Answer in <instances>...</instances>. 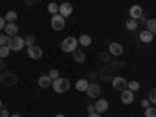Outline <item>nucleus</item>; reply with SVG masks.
Returning a JSON list of instances; mask_svg holds the SVG:
<instances>
[{
  "label": "nucleus",
  "instance_id": "22",
  "mask_svg": "<svg viewBox=\"0 0 156 117\" xmlns=\"http://www.w3.org/2000/svg\"><path fill=\"white\" fill-rule=\"evenodd\" d=\"M147 30L148 31H151L153 34H156V19H148V22H147Z\"/></svg>",
  "mask_w": 156,
  "mask_h": 117
},
{
  "label": "nucleus",
  "instance_id": "6",
  "mask_svg": "<svg viewBox=\"0 0 156 117\" xmlns=\"http://www.w3.org/2000/svg\"><path fill=\"white\" fill-rule=\"evenodd\" d=\"M111 84H112V87L115 89V90H125V89H128V81L125 80L123 76H114L112 80H111Z\"/></svg>",
  "mask_w": 156,
  "mask_h": 117
},
{
  "label": "nucleus",
  "instance_id": "30",
  "mask_svg": "<svg viewBox=\"0 0 156 117\" xmlns=\"http://www.w3.org/2000/svg\"><path fill=\"white\" fill-rule=\"evenodd\" d=\"M48 76L51 78V81H53V80H56V78H59V70H56V69L50 70V72H48Z\"/></svg>",
  "mask_w": 156,
  "mask_h": 117
},
{
  "label": "nucleus",
  "instance_id": "37",
  "mask_svg": "<svg viewBox=\"0 0 156 117\" xmlns=\"http://www.w3.org/2000/svg\"><path fill=\"white\" fill-rule=\"evenodd\" d=\"M37 0H25V5H34Z\"/></svg>",
  "mask_w": 156,
  "mask_h": 117
},
{
  "label": "nucleus",
  "instance_id": "8",
  "mask_svg": "<svg viewBox=\"0 0 156 117\" xmlns=\"http://www.w3.org/2000/svg\"><path fill=\"white\" fill-rule=\"evenodd\" d=\"M86 94H87V97H90V98H98L100 94H101L100 84H97V83H89V86H87V89H86Z\"/></svg>",
  "mask_w": 156,
  "mask_h": 117
},
{
  "label": "nucleus",
  "instance_id": "3",
  "mask_svg": "<svg viewBox=\"0 0 156 117\" xmlns=\"http://www.w3.org/2000/svg\"><path fill=\"white\" fill-rule=\"evenodd\" d=\"M76 48H78V41L73 36H67L66 39L61 41V50L66 51V53H72V51H75Z\"/></svg>",
  "mask_w": 156,
  "mask_h": 117
},
{
  "label": "nucleus",
  "instance_id": "29",
  "mask_svg": "<svg viewBox=\"0 0 156 117\" xmlns=\"http://www.w3.org/2000/svg\"><path fill=\"white\" fill-rule=\"evenodd\" d=\"M8 41H9V36H8V34H0V47L6 45Z\"/></svg>",
  "mask_w": 156,
  "mask_h": 117
},
{
  "label": "nucleus",
  "instance_id": "34",
  "mask_svg": "<svg viewBox=\"0 0 156 117\" xmlns=\"http://www.w3.org/2000/svg\"><path fill=\"white\" fill-rule=\"evenodd\" d=\"M0 117H9V112H8V111L3 108L2 111H0Z\"/></svg>",
  "mask_w": 156,
  "mask_h": 117
},
{
  "label": "nucleus",
  "instance_id": "41",
  "mask_svg": "<svg viewBox=\"0 0 156 117\" xmlns=\"http://www.w3.org/2000/svg\"><path fill=\"white\" fill-rule=\"evenodd\" d=\"M0 109H3V101L0 100Z\"/></svg>",
  "mask_w": 156,
  "mask_h": 117
},
{
  "label": "nucleus",
  "instance_id": "10",
  "mask_svg": "<svg viewBox=\"0 0 156 117\" xmlns=\"http://www.w3.org/2000/svg\"><path fill=\"white\" fill-rule=\"evenodd\" d=\"M120 100H122L123 105H131V103L134 101V92H133V90H129V89L122 90V94H120Z\"/></svg>",
  "mask_w": 156,
  "mask_h": 117
},
{
  "label": "nucleus",
  "instance_id": "38",
  "mask_svg": "<svg viewBox=\"0 0 156 117\" xmlns=\"http://www.w3.org/2000/svg\"><path fill=\"white\" fill-rule=\"evenodd\" d=\"M87 117H101V114H98V112H90Z\"/></svg>",
  "mask_w": 156,
  "mask_h": 117
},
{
  "label": "nucleus",
  "instance_id": "2",
  "mask_svg": "<svg viewBox=\"0 0 156 117\" xmlns=\"http://www.w3.org/2000/svg\"><path fill=\"white\" fill-rule=\"evenodd\" d=\"M51 87H53V90L56 94H62V92H67V90L70 89V81L67 80V78H56V80H53V83H51Z\"/></svg>",
  "mask_w": 156,
  "mask_h": 117
},
{
  "label": "nucleus",
  "instance_id": "24",
  "mask_svg": "<svg viewBox=\"0 0 156 117\" xmlns=\"http://www.w3.org/2000/svg\"><path fill=\"white\" fill-rule=\"evenodd\" d=\"M34 41H36V37L33 34H28L27 37H25V47H31L34 45Z\"/></svg>",
  "mask_w": 156,
  "mask_h": 117
},
{
  "label": "nucleus",
  "instance_id": "31",
  "mask_svg": "<svg viewBox=\"0 0 156 117\" xmlns=\"http://www.w3.org/2000/svg\"><path fill=\"white\" fill-rule=\"evenodd\" d=\"M100 59L103 62H108L109 61V53H103V51H101V53H100Z\"/></svg>",
  "mask_w": 156,
  "mask_h": 117
},
{
  "label": "nucleus",
  "instance_id": "4",
  "mask_svg": "<svg viewBox=\"0 0 156 117\" xmlns=\"http://www.w3.org/2000/svg\"><path fill=\"white\" fill-rule=\"evenodd\" d=\"M6 45L9 47L11 51H20L25 47V39L20 37V36H12V37H9V41H8Z\"/></svg>",
  "mask_w": 156,
  "mask_h": 117
},
{
  "label": "nucleus",
  "instance_id": "12",
  "mask_svg": "<svg viewBox=\"0 0 156 117\" xmlns=\"http://www.w3.org/2000/svg\"><path fill=\"white\" fill-rule=\"evenodd\" d=\"M3 30H5V34H8L9 37L16 36V34L19 33V27H17L16 22H6V25H5Z\"/></svg>",
  "mask_w": 156,
  "mask_h": 117
},
{
  "label": "nucleus",
  "instance_id": "5",
  "mask_svg": "<svg viewBox=\"0 0 156 117\" xmlns=\"http://www.w3.org/2000/svg\"><path fill=\"white\" fill-rule=\"evenodd\" d=\"M50 25L55 31H61L64 27H66V19H64L61 14H55V16H51Z\"/></svg>",
  "mask_w": 156,
  "mask_h": 117
},
{
  "label": "nucleus",
  "instance_id": "1",
  "mask_svg": "<svg viewBox=\"0 0 156 117\" xmlns=\"http://www.w3.org/2000/svg\"><path fill=\"white\" fill-rule=\"evenodd\" d=\"M17 81H19V78L14 72H11V70H2L0 72V83L3 86H6V87L14 86V84H17Z\"/></svg>",
  "mask_w": 156,
  "mask_h": 117
},
{
  "label": "nucleus",
  "instance_id": "36",
  "mask_svg": "<svg viewBox=\"0 0 156 117\" xmlns=\"http://www.w3.org/2000/svg\"><path fill=\"white\" fill-rule=\"evenodd\" d=\"M5 69V61H3V58H0V70H3Z\"/></svg>",
  "mask_w": 156,
  "mask_h": 117
},
{
  "label": "nucleus",
  "instance_id": "9",
  "mask_svg": "<svg viewBox=\"0 0 156 117\" xmlns=\"http://www.w3.org/2000/svg\"><path fill=\"white\" fill-rule=\"evenodd\" d=\"M95 112H98V114H105L108 109H109V101L106 100V98H98L97 101H95Z\"/></svg>",
  "mask_w": 156,
  "mask_h": 117
},
{
  "label": "nucleus",
  "instance_id": "17",
  "mask_svg": "<svg viewBox=\"0 0 156 117\" xmlns=\"http://www.w3.org/2000/svg\"><path fill=\"white\" fill-rule=\"evenodd\" d=\"M153 33L151 31H148V30H144V31H140V34H139V39H140V42H145V44H148V42H151L153 41Z\"/></svg>",
  "mask_w": 156,
  "mask_h": 117
},
{
  "label": "nucleus",
  "instance_id": "25",
  "mask_svg": "<svg viewBox=\"0 0 156 117\" xmlns=\"http://www.w3.org/2000/svg\"><path fill=\"white\" fill-rule=\"evenodd\" d=\"M9 51H11V50H9V47H8V45L0 47V58H3V59H5V58L9 55Z\"/></svg>",
  "mask_w": 156,
  "mask_h": 117
},
{
  "label": "nucleus",
  "instance_id": "19",
  "mask_svg": "<svg viewBox=\"0 0 156 117\" xmlns=\"http://www.w3.org/2000/svg\"><path fill=\"white\" fill-rule=\"evenodd\" d=\"M78 44L83 45V47H89L90 44H92V37H90L89 34H81L80 37H78Z\"/></svg>",
  "mask_w": 156,
  "mask_h": 117
},
{
  "label": "nucleus",
  "instance_id": "39",
  "mask_svg": "<svg viewBox=\"0 0 156 117\" xmlns=\"http://www.w3.org/2000/svg\"><path fill=\"white\" fill-rule=\"evenodd\" d=\"M147 22H148V19H147L145 16H142V17H140V23H147Z\"/></svg>",
  "mask_w": 156,
  "mask_h": 117
},
{
  "label": "nucleus",
  "instance_id": "35",
  "mask_svg": "<svg viewBox=\"0 0 156 117\" xmlns=\"http://www.w3.org/2000/svg\"><path fill=\"white\" fill-rule=\"evenodd\" d=\"M87 112H89V114H90V112H95V106H94V105H89V106H87Z\"/></svg>",
  "mask_w": 156,
  "mask_h": 117
},
{
  "label": "nucleus",
  "instance_id": "21",
  "mask_svg": "<svg viewBox=\"0 0 156 117\" xmlns=\"http://www.w3.org/2000/svg\"><path fill=\"white\" fill-rule=\"evenodd\" d=\"M5 20L6 22H16L17 20V12L16 11H8L5 14Z\"/></svg>",
  "mask_w": 156,
  "mask_h": 117
},
{
  "label": "nucleus",
  "instance_id": "28",
  "mask_svg": "<svg viewBox=\"0 0 156 117\" xmlns=\"http://www.w3.org/2000/svg\"><path fill=\"white\" fill-rule=\"evenodd\" d=\"M145 117H156V108L154 106L145 108Z\"/></svg>",
  "mask_w": 156,
  "mask_h": 117
},
{
  "label": "nucleus",
  "instance_id": "33",
  "mask_svg": "<svg viewBox=\"0 0 156 117\" xmlns=\"http://www.w3.org/2000/svg\"><path fill=\"white\" fill-rule=\"evenodd\" d=\"M5 25H6V20H5V17H2V16H0V30H3V28H5Z\"/></svg>",
  "mask_w": 156,
  "mask_h": 117
},
{
  "label": "nucleus",
  "instance_id": "15",
  "mask_svg": "<svg viewBox=\"0 0 156 117\" xmlns=\"http://www.w3.org/2000/svg\"><path fill=\"white\" fill-rule=\"evenodd\" d=\"M51 83H53V81H51V78H50L48 75H41V76L37 78V84L41 86L42 89L50 87V86H51Z\"/></svg>",
  "mask_w": 156,
  "mask_h": 117
},
{
  "label": "nucleus",
  "instance_id": "26",
  "mask_svg": "<svg viewBox=\"0 0 156 117\" xmlns=\"http://www.w3.org/2000/svg\"><path fill=\"white\" fill-rule=\"evenodd\" d=\"M139 87H140V84H139V81H136V80H133V81H129V83H128V89H129V90H133V92H136Z\"/></svg>",
  "mask_w": 156,
  "mask_h": 117
},
{
  "label": "nucleus",
  "instance_id": "42",
  "mask_svg": "<svg viewBox=\"0 0 156 117\" xmlns=\"http://www.w3.org/2000/svg\"><path fill=\"white\" fill-rule=\"evenodd\" d=\"M55 117H66V115H64V114H56Z\"/></svg>",
  "mask_w": 156,
  "mask_h": 117
},
{
  "label": "nucleus",
  "instance_id": "16",
  "mask_svg": "<svg viewBox=\"0 0 156 117\" xmlns=\"http://www.w3.org/2000/svg\"><path fill=\"white\" fill-rule=\"evenodd\" d=\"M87 86H89V81L86 78H80V80H76V83H75V89L78 92H86Z\"/></svg>",
  "mask_w": 156,
  "mask_h": 117
},
{
  "label": "nucleus",
  "instance_id": "20",
  "mask_svg": "<svg viewBox=\"0 0 156 117\" xmlns=\"http://www.w3.org/2000/svg\"><path fill=\"white\" fill-rule=\"evenodd\" d=\"M47 11L50 12L51 16H55V14H59V5H56L55 2H51L47 5Z\"/></svg>",
  "mask_w": 156,
  "mask_h": 117
},
{
  "label": "nucleus",
  "instance_id": "27",
  "mask_svg": "<svg viewBox=\"0 0 156 117\" xmlns=\"http://www.w3.org/2000/svg\"><path fill=\"white\" fill-rule=\"evenodd\" d=\"M148 100H150V103H153V105L156 106V87H153L148 92Z\"/></svg>",
  "mask_w": 156,
  "mask_h": 117
},
{
  "label": "nucleus",
  "instance_id": "7",
  "mask_svg": "<svg viewBox=\"0 0 156 117\" xmlns=\"http://www.w3.org/2000/svg\"><path fill=\"white\" fill-rule=\"evenodd\" d=\"M27 55H28L30 59H41L42 55H44V51H42L41 47H37V45L34 44V45H31V47H27Z\"/></svg>",
  "mask_w": 156,
  "mask_h": 117
},
{
  "label": "nucleus",
  "instance_id": "40",
  "mask_svg": "<svg viewBox=\"0 0 156 117\" xmlns=\"http://www.w3.org/2000/svg\"><path fill=\"white\" fill-rule=\"evenodd\" d=\"M9 117H22L20 114H12V115H9Z\"/></svg>",
  "mask_w": 156,
  "mask_h": 117
},
{
  "label": "nucleus",
  "instance_id": "14",
  "mask_svg": "<svg viewBox=\"0 0 156 117\" xmlns=\"http://www.w3.org/2000/svg\"><path fill=\"white\" fill-rule=\"evenodd\" d=\"M108 51L111 55H114V56H120L122 53H123V47H122V44H119V42H111L109 45H108Z\"/></svg>",
  "mask_w": 156,
  "mask_h": 117
},
{
  "label": "nucleus",
  "instance_id": "13",
  "mask_svg": "<svg viewBox=\"0 0 156 117\" xmlns=\"http://www.w3.org/2000/svg\"><path fill=\"white\" fill-rule=\"evenodd\" d=\"M142 16H144V11H142V6L140 5H133L131 8H129V19H140Z\"/></svg>",
  "mask_w": 156,
  "mask_h": 117
},
{
  "label": "nucleus",
  "instance_id": "11",
  "mask_svg": "<svg viewBox=\"0 0 156 117\" xmlns=\"http://www.w3.org/2000/svg\"><path fill=\"white\" fill-rule=\"evenodd\" d=\"M72 12H73V6H72V3H69V2H62V3L59 5V14H61L64 19L69 17Z\"/></svg>",
  "mask_w": 156,
  "mask_h": 117
},
{
  "label": "nucleus",
  "instance_id": "32",
  "mask_svg": "<svg viewBox=\"0 0 156 117\" xmlns=\"http://www.w3.org/2000/svg\"><path fill=\"white\" fill-rule=\"evenodd\" d=\"M140 106H142V108H148V106H150V100H148V98H144V100L140 101Z\"/></svg>",
  "mask_w": 156,
  "mask_h": 117
},
{
  "label": "nucleus",
  "instance_id": "18",
  "mask_svg": "<svg viewBox=\"0 0 156 117\" xmlns=\"http://www.w3.org/2000/svg\"><path fill=\"white\" fill-rule=\"evenodd\" d=\"M72 56H73V59H75L76 62H80V64L86 61V55H84L83 50H78V48H76L75 51H72Z\"/></svg>",
  "mask_w": 156,
  "mask_h": 117
},
{
  "label": "nucleus",
  "instance_id": "23",
  "mask_svg": "<svg viewBox=\"0 0 156 117\" xmlns=\"http://www.w3.org/2000/svg\"><path fill=\"white\" fill-rule=\"evenodd\" d=\"M137 28V22L134 20V19H129L128 22H126V30H129V31H134Z\"/></svg>",
  "mask_w": 156,
  "mask_h": 117
}]
</instances>
